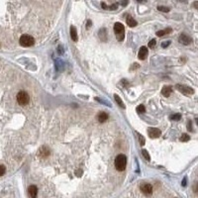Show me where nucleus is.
Instances as JSON below:
<instances>
[{
  "mask_svg": "<svg viewBox=\"0 0 198 198\" xmlns=\"http://www.w3.org/2000/svg\"><path fill=\"white\" fill-rule=\"evenodd\" d=\"M115 167L118 171H124L126 169V165H127V157L125 155H118L115 159Z\"/></svg>",
  "mask_w": 198,
  "mask_h": 198,
  "instance_id": "1",
  "label": "nucleus"
},
{
  "mask_svg": "<svg viewBox=\"0 0 198 198\" xmlns=\"http://www.w3.org/2000/svg\"><path fill=\"white\" fill-rule=\"evenodd\" d=\"M114 33L116 35V38L118 41H123L125 38V28L123 24H121L119 22L115 23L114 25Z\"/></svg>",
  "mask_w": 198,
  "mask_h": 198,
  "instance_id": "2",
  "label": "nucleus"
},
{
  "mask_svg": "<svg viewBox=\"0 0 198 198\" xmlns=\"http://www.w3.org/2000/svg\"><path fill=\"white\" fill-rule=\"evenodd\" d=\"M29 101H30V96L26 91L18 92V94H17V102L20 104V105L25 106V105H27V104L29 103Z\"/></svg>",
  "mask_w": 198,
  "mask_h": 198,
  "instance_id": "3",
  "label": "nucleus"
},
{
  "mask_svg": "<svg viewBox=\"0 0 198 198\" xmlns=\"http://www.w3.org/2000/svg\"><path fill=\"white\" fill-rule=\"evenodd\" d=\"M19 43L22 47H31V46L34 45L35 43V40L32 36L30 35H23L21 36L20 40H19Z\"/></svg>",
  "mask_w": 198,
  "mask_h": 198,
  "instance_id": "4",
  "label": "nucleus"
},
{
  "mask_svg": "<svg viewBox=\"0 0 198 198\" xmlns=\"http://www.w3.org/2000/svg\"><path fill=\"white\" fill-rule=\"evenodd\" d=\"M176 89L178 91H180L181 93L185 95H191L194 93V90L191 88V87L187 86V85H182V84H176Z\"/></svg>",
  "mask_w": 198,
  "mask_h": 198,
  "instance_id": "5",
  "label": "nucleus"
},
{
  "mask_svg": "<svg viewBox=\"0 0 198 198\" xmlns=\"http://www.w3.org/2000/svg\"><path fill=\"white\" fill-rule=\"evenodd\" d=\"M141 190H142V192L145 195L150 196V195H152V193H153V186L151 185V184L146 183V184H143V185L141 186Z\"/></svg>",
  "mask_w": 198,
  "mask_h": 198,
  "instance_id": "6",
  "label": "nucleus"
},
{
  "mask_svg": "<svg viewBox=\"0 0 198 198\" xmlns=\"http://www.w3.org/2000/svg\"><path fill=\"white\" fill-rule=\"evenodd\" d=\"M148 133L150 138H152V139H157V138H159V137L161 136V130H159L157 128H150L148 130Z\"/></svg>",
  "mask_w": 198,
  "mask_h": 198,
  "instance_id": "7",
  "label": "nucleus"
},
{
  "mask_svg": "<svg viewBox=\"0 0 198 198\" xmlns=\"http://www.w3.org/2000/svg\"><path fill=\"white\" fill-rule=\"evenodd\" d=\"M148 48L147 47H141L140 51H139V54H138V58H140V60H142V61H144V60H146L147 58V57H148Z\"/></svg>",
  "mask_w": 198,
  "mask_h": 198,
  "instance_id": "8",
  "label": "nucleus"
},
{
  "mask_svg": "<svg viewBox=\"0 0 198 198\" xmlns=\"http://www.w3.org/2000/svg\"><path fill=\"white\" fill-rule=\"evenodd\" d=\"M178 42H179L180 44H182V45L187 46L191 43V39H190L187 35H185V34H181V35L179 36V38H178Z\"/></svg>",
  "mask_w": 198,
  "mask_h": 198,
  "instance_id": "9",
  "label": "nucleus"
},
{
  "mask_svg": "<svg viewBox=\"0 0 198 198\" xmlns=\"http://www.w3.org/2000/svg\"><path fill=\"white\" fill-rule=\"evenodd\" d=\"M28 194H29L30 197H32V198L36 197V196L38 195V188H37V186H35V185L29 186V188H28Z\"/></svg>",
  "mask_w": 198,
  "mask_h": 198,
  "instance_id": "10",
  "label": "nucleus"
},
{
  "mask_svg": "<svg viewBox=\"0 0 198 198\" xmlns=\"http://www.w3.org/2000/svg\"><path fill=\"white\" fill-rule=\"evenodd\" d=\"M171 92H172V87L169 86V85H167V86L165 85L161 89V94L164 95V96H165V97H169V95L171 94Z\"/></svg>",
  "mask_w": 198,
  "mask_h": 198,
  "instance_id": "11",
  "label": "nucleus"
},
{
  "mask_svg": "<svg viewBox=\"0 0 198 198\" xmlns=\"http://www.w3.org/2000/svg\"><path fill=\"white\" fill-rule=\"evenodd\" d=\"M108 119V115L105 112H100L98 115H97V120H98L99 123H104L106 122Z\"/></svg>",
  "mask_w": 198,
  "mask_h": 198,
  "instance_id": "12",
  "label": "nucleus"
},
{
  "mask_svg": "<svg viewBox=\"0 0 198 198\" xmlns=\"http://www.w3.org/2000/svg\"><path fill=\"white\" fill-rule=\"evenodd\" d=\"M70 37H71V40H73L74 42H76L78 40L77 32H76V29H75L74 26H71V27H70Z\"/></svg>",
  "mask_w": 198,
  "mask_h": 198,
  "instance_id": "13",
  "label": "nucleus"
},
{
  "mask_svg": "<svg viewBox=\"0 0 198 198\" xmlns=\"http://www.w3.org/2000/svg\"><path fill=\"white\" fill-rule=\"evenodd\" d=\"M49 155V150L46 148V147H42L40 150H39V156L41 157H47Z\"/></svg>",
  "mask_w": 198,
  "mask_h": 198,
  "instance_id": "14",
  "label": "nucleus"
},
{
  "mask_svg": "<svg viewBox=\"0 0 198 198\" xmlns=\"http://www.w3.org/2000/svg\"><path fill=\"white\" fill-rule=\"evenodd\" d=\"M126 22H127L128 26H130V27H135L137 25V22L135 21V19H133V17L131 16V15H127Z\"/></svg>",
  "mask_w": 198,
  "mask_h": 198,
  "instance_id": "15",
  "label": "nucleus"
},
{
  "mask_svg": "<svg viewBox=\"0 0 198 198\" xmlns=\"http://www.w3.org/2000/svg\"><path fill=\"white\" fill-rule=\"evenodd\" d=\"M114 99H115V101L117 102V104L119 105L120 107L123 108V109H125V108H126V106H125V104H124V103H123V101H122V99H121V98L119 97V95H117V94L114 95Z\"/></svg>",
  "mask_w": 198,
  "mask_h": 198,
  "instance_id": "16",
  "label": "nucleus"
},
{
  "mask_svg": "<svg viewBox=\"0 0 198 198\" xmlns=\"http://www.w3.org/2000/svg\"><path fill=\"white\" fill-rule=\"evenodd\" d=\"M157 10L159 11H161V12H169V10L170 9L169 8V7H165V6H157Z\"/></svg>",
  "mask_w": 198,
  "mask_h": 198,
  "instance_id": "17",
  "label": "nucleus"
},
{
  "mask_svg": "<svg viewBox=\"0 0 198 198\" xmlns=\"http://www.w3.org/2000/svg\"><path fill=\"white\" fill-rule=\"evenodd\" d=\"M142 155H143V157H144L147 161H150V160H151V157H150V155H148L147 150H143V151H142Z\"/></svg>",
  "mask_w": 198,
  "mask_h": 198,
  "instance_id": "18",
  "label": "nucleus"
},
{
  "mask_svg": "<svg viewBox=\"0 0 198 198\" xmlns=\"http://www.w3.org/2000/svg\"><path fill=\"white\" fill-rule=\"evenodd\" d=\"M190 140V137L189 135H187V134H182V136L180 137V141L181 142H187V141Z\"/></svg>",
  "mask_w": 198,
  "mask_h": 198,
  "instance_id": "19",
  "label": "nucleus"
},
{
  "mask_svg": "<svg viewBox=\"0 0 198 198\" xmlns=\"http://www.w3.org/2000/svg\"><path fill=\"white\" fill-rule=\"evenodd\" d=\"M137 112L138 113H145V111H146V108H145L144 105H139L138 107H137Z\"/></svg>",
  "mask_w": 198,
  "mask_h": 198,
  "instance_id": "20",
  "label": "nucleus"
},
{
  "mask_svg": "<svg viewBox=\"0 0 198 198\" xmlns=\"http://www.w3.org/2000/svg\"><path fill=\"white\" fill-rule=\"evenodd\" d=\"M170 119L174 120V121H178V120L181 119V115L180 114H174V115L170 116Z\"/></svg>",
  "mask_w": 198,
  "mask_h": 198,
  "instance_id": "21",
  "label": "nucleus"
},
{
  "mask_svg": "<svg viewBox=\"0 0 198 198\" xmlns=\"http://www.w3.org/2000/svg\"><path fill=\"white\" fill-rule=\"evenodd\" d=\"M156 44H157V41L155 40V39H152L151 41L148 42V48H151V49H153L154 47L156 46Z\"/></svg>",
  "mask_w": 198,
  "mask_h": 198,
  "instance_id": "22",
  "label": "nucleus"
},
{
  "mask_svg": "<svg viewBox=\"0 0 198 198\" xmlns=\"http://www.w3.org/2000/svg\"><path fill=\"white\" fill-rule=\"evenodd\" d=\"M5 172H6V167H5V165H0V176H2L3 174H5Z\"/></svg>",
  "mask_w": 198,
  "mask_h": 198,
  "instance_id": "23",
  "label": "nucleus"
},
{
  "mask_svg": "<svg viewBox=\"0 0 198 198\" xmlns=\"http://www.w3.org/2000/svg\"><path fill=\"white\" fill-rule=\"evenodd\" d=\"M139 135V140H140V144L143 146V145H145V138L142 135H140V134H138Z\"/></svg>",
  "mask_w": 198,
  "mask_h": 198,
  "instance_id": "24",
  "label": "nucleus"
},
{
  "mask_svg": "<svg viewBox=\"0 0 198 198\" xmlns=\"http://www.w3.org/2000/svg\"><path fill=\"white\" fill-rule=\"evenodd\" d=\"M164 35H165V30H161V31L157 32V36H159V37H161V36H164Z\"/></svg>",
  "mask_w": 198,
  "mask_h": 198,
  "instance_id": "25",
  "label": "nucleus"
},
{
  "mask_svg": "<svg viewBox=\"0 0 198 198\" xmlns=\"http://www.w3.org/2000/svg\"><path fill=\"white\" fill-rule=\"evenodd\" d=\"M117 7H118V4L116 3V4L112 5V6H109V7H108V9H110V10H116V9H117Z\"/></svg>",
  "mask_w": 198,
  "mask_h": 198,
  "instance_id": "26",
  "label": "nucleus"
},
{
  "mask_svg": "<svg viewBox=\"0 0 198 198\" xmlns=\"http://www.w3.org/2000/svg\"><path fill=\"white\" fill-rule=\"evenodd\" d=\"M169 45H170V42H164V43H162V44H161V47H162V48H166V47H167V46H169Z\"/></svg>",
  "mask_w": 198,
  "mask_h": 198,
  "instance_id": "27",
  "label": "nucleus"
},
{
  "mask_svg": "<svg viewBox=\"0 0 198 198\" xmlns=\"http://www.w3.org/2000/svg\"><path fill=\"white\" fill-rule=\"evenodd\" d=\"M120 3H121V5H122V6H126V5H127V3H128V0H121V1H120Z\"/></svg>",
  "mask_w": 198,
  "mask_h": 198,
  "instance_id": "28",
  "label": "nucleus"
},
{
  "mask_svg": "<svg viewBox=\"0 0 198 198\" xmlns=\"http://www.w3.org/2000/svg\"><path fill=\"white\" fill-rule=\"evenodd\" d=\"M86 27H87V28H90V27H91V21H90V20H88V21H87Z\"/></svg>",
  "mask_w": 198,
  "mask_h": 198,
  "instance_id": "29",
  "label": "nucleus"
},
{
  "mask_svg": "<svg viewBox=\"0 0 198 198\" xmlns=\"http://www.w3.org/2000/svg\"><path fill=\"white\" fill-rule=\"evenodd\" d=\"M165 34H169V33H170V32H171V29H170V28H169V29H165Z\"/></svg>",
  "mask_w": 198,
  "mask_h": 198,
  "instance_id": "30",
  "label": "nucleus"
},
{
  "mask_svg": "<svg viewBox=\"0 0 198 198\" xmlns=\"http://www.w3.org/2000/svg\"><path fill=\"white\" fill-rule=\"evenodd\" d=\"M187 129H188L189 131H192V128H191V122H188V128Z\"/></svg>",
  "mask_w": 198,
  "mask_h": 198,
  "instance_id": "31",
  "label": "nucleus"
},
{
  "mask_svg": "<svg viewBox=\"0 0 198 198\" xmlns=\"http://www.w3.org/2000/svg\"><path fill=\"white\" fill-rule=\"evenodd\" d=\"M182 185H183V186L186 185V178H184V179H183V183H182Z\"/></svg>",
  "mask_w": 198,
  "mask_h": 198,
  "instance_id": "32",
  "label": "nucleus"
},
{
  "mask_svg": "<svg viewBox=\"0 0 198 198\" xmlns=\"http://www.w3.org/2000/svg\"><path fill=\"white\" fill-rule=\"evenodd\" d=\"M194 7L197 9V1H196V2H194Z\"/></svg>",
  "mask_w": 198,
  "mask_h": 198,
  "instance_id": "33",
  "label": "nucleus"
}]
</instances>
